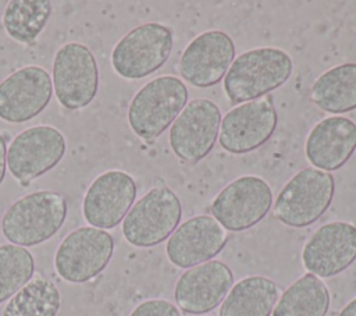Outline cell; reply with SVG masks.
<instances>
[{"instance_id":"cell-1","label":"cell","mask_w":356,"mask_h":316,"mask_svg":"<svg viewBox=\"0 0 356 316\" xmlns=\"http://www.w3.org/2000/svg\"><path fill=\"white\" fill-rule=\"evenodd\" d=\"M293 63L278 47H257L239 54L224 77V92L232 104H242L284 85Z\"/></svg>"},{"instance_id":"cell-2","label":"cell","mask_w":356,"mask_h":316,"mask_svg":"<svg viewBox=\"0 0 356 316\" xmlns=\"http://www.w3.org/2000/svg\"><path fill=\"white\" fill-rule=\"evenodd\" d=\"M67 219V200L56 191H35L4 212L1 232L10 244L35 246L49 241Z\"/></svg>"},{"instance_id":"cell-3","label":"cell","mask_w":356,"mask_h":316,"mask_svg":"<svg viewBox=\"0 0 356 316\" xmlns=\"http://www.w3.org/2000/svg\"><path fill=\"white\" fill-rule=\"evenodd\" d=\"M188 102V88L177 77L163 75L145 84L128 107V124L143 141L159 138Z\"/></svg>"},{"instance_id":"cell-4","label":"cell","mask_w":356,"mask_h":316,"mask_svg":"<svg viewBox=\"0 0 356 316\" xmlns=\"http://www.w3.org/2000/svg\"><path fill=\"white\" fill-rule=\"evenodd\" d=\"M334 191L335 181L330 173L306 167L280 191L274 202V216L288 227H307L327 212Z\"/></svg>"},{"instance_id":"cell-5","label":"cell","mask_w":356,"mask_h":316,"mask_svg":"<svg viewBox=\"0 0 356 316\" xmlns=\"http://www.w3.org/2000/svg\"><path fill=\"white\" fill-rule=\"evenodd\" d=\"M182 217V206L177 193L165 185L153 187L122 220V235L136 248H150L167 239Z\"/></svg>"},{"instance_id":"cell-6","label":"cell","mask_w":356,"mask_h":316,"mask_svg":"<svg viewBox=\"0 0 356 316\" xmlns=\"http://www.w3.org/2000/svg\"><path fill=\"white\" fill-rule=\"evenodd\" d=\"M172 46L174 33L170 26L146 22L131 29L115 43L111 65L125 79H140L165 64Z\"/></svg>"},{"instance_id":"cell-7","label":"cell","mask_w":356,"mask_h":316,"mask_svg":"<svg viewBox=\"0 0 356 316\" xmlns=\"http://www.w3.org/2000/svg\"><path fill=\"white\" fill-rule=\"evenodd\" d=\"M114 253V239L106 230L92 226L72 230L54 253L57 274L72 284H82L100 274Z\"/></svg>"},{"instance_id":"cell-8","label":"cell","mask_w":356,"mask_h":316,"mask_svg":"<svg viewBox=\"0 0 356 316\" xmlns=\"http://www.w3.org/2000/svg\"><path fill=\"white\" fill-rule=\"evenodd\" d=\"M53 89L68 110L86 107L99 89L97 63L90 49L78 42L63 45L53 60Z\"/></svg>"},{"instance_id":"cell-9","label":"cell","mask_w":356,"mask_h":316,"mask_svg":"<svg viewBox=\"0 0 356 316\" xmlns=\"http://www.w3.org/2000/svg\"><path fill=\"white\" fill-rule=\"evenodd\" d=\"M67 150L64 135L51 125H33L19 132L7 149L11 175L28 187L35 178L54 168Z\"/></svg>"},{"instance_id":"cell-10","label":"cell","mask_w":356,"mask_h":316,"mask_svg":"<svg viewBox=\"0 0 356 316\" xmlns=\"http://www.w3.org/2000/svg\"><path fill=\"white\" fill-rule=\"evenodd\" d=\"M273 206L267 181L243 175L224 187L211 202L213 217L229 231H243L261 221Z\"/></svg>"},{"instance_id":"cell-11","label":"cell","mask_w":356,"mask_h":316,"mask_svg":"<svg viewBox=\"0 0 356 316\" xmlns=\"http://www.w3.org/2000/svg\"><path fill=\"white\" fill-rule=\"evenodd\" d=\"M221 111L209 99H193L170 128L168 141L174 155L185 163H199L213 149L220 132Z\"/></svg>"},{"instance_id":"cell-12","label":"cell","mask_w":356,"mask_h":316,"mask_svg":"<svg viewBox=\"0 0 356 316\" xmlns=\"http://www.w3.org/2000/svg\"><path fill=\"white\" fill-rule=\"evenodd\" d=\"M277 110L270 97H259L231 109L220 124V146L234 155L256 150L274 134Z\"/></svg>"},{"instance_id":"cell-13","label":"cell","mask_w":356,"mask_h":316,"mask_svg":"<svg viewBox=\"0 0 356 316\" xmlns=\"http://www.w3.org/2000/svg\"><path fill=\"white\" fill-rule=\"evenodd\" d=\"M135 198L136 182L128 173L104 171L92 181L83 196V219L100 230L114 228L124 220Z\"/></svg>"},{"instance_id":"cell-14","label":"cell","mask_w":356,"mask_h":316,"mask_svg":"<svg viewBox=\"0 0 356 316\" xmlns=\"http://www.w3.org/2000/svg\"><path fill=\"white\" fill-rule=\"evenodd\" d=\"M234 57L235 45L228 33L206 31L185 47L179 58V74L196 88H209L225 77Z\"/></svg>"},{"instance_id":"cell-15","label":"cell","mask_w":356,"mask_h":316,"mask_svg":"<svg viewBox=\"0 0 356 316\" xmlns=\"http://www.w3.org/2000/svg\"><path fill=\"white\" fill-rule=\"evenodd\" d=\"M53 95L49 72L39 65H26L0 82V118L25 123L40 114Z\"/></svg>"},{"instance_id":"cell-16","label":"cell","mask_w":356,"mask_h":316,"mask_svg":"<svg viewBox=\"0 0 356 316\" xmlns=\"http://www.w3.org/2000/svg\"><path fill=\"white\" fill-rule=\"evenodd\" d=\"M356 260V227L346 221L321 226L302 251V262L318 278L334 277Z\"/></svg>"},{"instance_id":"cell-17","label":"cell","mask_w":356,"mask_h":316,"mask_svg":"<svg viewBox=\"0 0 356 316\" xmlns=\"http://www.w3.org/2000/svg\"><path fill=\"white\" fill-rule=\"evenodd\" d=\"M227 241V230L214 217L200 214L175 228L167 241L165 253L177 267L191 269L217 256Z\"/></svg>"},{"instance_id":"cell-18","label":"cell","mask_w":356,"mask_h":316,"mask_svg":"<svg viewBox=\"0 0 356 316\" xmlns=\"http://www.w3.org/2000/svg\"><path fill=\"white\" fill-rule=\"evenodd\" d=\"M234 283L232 270L221 260H209L184 271L174 290L177 305L189 315H203L222 302Z\"/></svg>"},{"instance_id":"cell-19","label":"cell","mask_w":356,"mask_h":316,"mask_svg":"<svg viewBox=\"0 0 356 316\" xmlns=\"http://www.w3.org/2000/svg\"><path fill=\"white\" fill-rule=\"evenodd\" d=\"M356 150V123L350 118L332 116L317 123L306 138L307 160L321 171L342 167Z\"/></svg>"},{"instance_id":"cell-20","label":"cell","mask_w":356,"mask_h":316,"mask_svg":"<svg viewBox=\"0 0 356 316\" xmlns=\"http://www.w3.org/2000/svg\"><path fill=\"white\" fill-rule=\"evenodd\" d=\"M278 301L277 284L263 276H250L231 287L218 316H270Z\"/></svg>"},{"instance_id":"cell-21","label":"cell","mask_w":356,"mask_h":316,"mask_svg":"<svg viewBox=\"0 0 356 316\" xmlns=\"http://www.w3.org/2000/svg\"><path fill=\"white\" fill-rule=\"evenodd\" d=\"M313 103L328 113L341 114L356 109V63H345L324 71L313 84Z\"/></svg>"},{"instance_id":"cell-22","label":"cell","mask_w":356,"mask_h":316,"mask_svg":"<svg viewBox=\"0 0 356 316\" xmlns=\"http://www.w3.org/2000/svg\"><path fill=\"white\" fill-rule=\"evenodd\" d=\"M330 291L314 274L306 273L292 283L277 301L273 316H325Z\"/></svg>"},{"instance_id":"cell-23","label":"cell","mask_w":356,"mask_h":316,"mask_svg":"<svg viewBox=\"0 0 356 316\" xmlns=\"http://www.w3.org/2000/svg\"><path fill=\"white\" fill-rule=\"evenodd\" d=\"M60 308L58 287L38 274L8 299L1 316H57Z\"/></svg>"},{"instance_id":"cell-24","label":"cell","mask_w":356,"mask_h":316,"mask_svg":"<svg viewBox=\"0 0 356 316\" xmlns=\"http://www.w3.org/2000/svg\"><path fill=\"white\" fill-rule=\"evenodd\" d=\"M51 14L49 0H13L4 8L1 24L10 38L22 45H32L44 29Z\"/></svg>"},{"instance_id":"cell-25","label":"cell","mask_w":356,"mask_h":316,"mask_svg":"<svg viewBox=\"0 0 356 316\" xmlns=\"http://www.w3.org/2000/svg\"><path fill=\"white\" fill-rule=\"evenodd\" d=\"M35 274L33 255L24 246L0 245V303L8 301Z\"/></svg>"},{"instance_id":"cell-26","label":"cell","mask_w":356,"mask_h":316,"mask_svg":"<svg viewBox=\"0 0 356 316\" xmlns=\"http://www.w3.org/2000/svg\"><path fill=\"white\" fill-rule=\"evenodd\" d=\"M129 316H181L178 308L165 299H147L139 303Z\"/></svg>"},{"instance_id":"cell-27","label":"cell","mask_w":356,"mask_h":316,"mask_svg":"<svg viewBox=\"0 0 356 316\" xmlns=\"http://www.w3.org/2000/svg\"><path fill=\"white\" fill-rule=\"evenodd\" d=\"M6 167H7V145L4 136L0 134V185L6 175Z\"/></svg>"},{"instance_id":"cell-28","label":"cell","mask_w":356,"mask_h":316,"mask_svg":"<svg viewBox=\"0 0 356 316\" xmlns=\"http://www.w3.org/2000/svg\"><path fill=\"white\" fill-rule=\"evenodd\" d=\"M338 316H356V298L352 299L341 312Z\"/></svg>"}]
</instances>
